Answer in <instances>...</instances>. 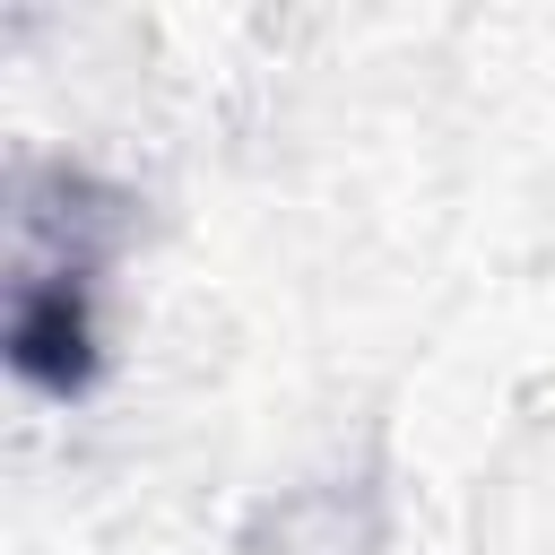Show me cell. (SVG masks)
I'll use <instances>...</instances> for the list:
<instances>
[{
    "mask_svg": "<svg viewBox=\"0 0 555 555\" xmlns=\"http://www.w3.org/2000/svg\"><path fill=\"white\" fill-rule=\"evenodd\" d=\"M78 182L52 173V199L17 208V269H9V373L43 399L95 390V243L78 234L95 208H69Z\"/></svg>",
    "mask_w": 555,
    "mask_h": 555,
    "instance_id": "cell-1",
    "label": "cell"
}]
</instances>
